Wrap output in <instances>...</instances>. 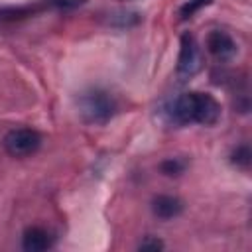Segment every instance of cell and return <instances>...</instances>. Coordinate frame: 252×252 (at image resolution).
Masks as SVG:
<instances>
[{"instance_id":"11","label":"cell","mask_w":252,"mask_h":252,"mask_svg":"<svg viewBox=\"0 0 252 252\" xmlns=\"http://www.w3.org/2000/svg\"><path fill=\"white\" fill-rule=\"evenodd\" d=\"M211 0H187L181 8H179V18L181 20H187V18H191L193 14H197L203 6H207Z\"/></svg>"},{"instance_id":"1","label":"cell","mask_w":252,"mask_h":252,"mask_svg":"<svg viewBox=\"0 0 252 252\" xmlns=\"http://www.w3.org/2000/svg\"><path fill=\"white\" fill-rule=\"evenodd\" d=\"M169 116L175 124H201L213 126L220 118V104L207 93H185L169 106Z\"/></svg>"},{"instance_id":"6","label":"cell","mask_w":252,"mask_h":252,"mask_svg":"<svg viewBox=\"0 0 252 252\" xmlns=\"http://www.w3.org/2000/svg\"><path fill=\"white\" fill-rule=\"evenodd\" d=\"M53 244L49 230L43 226H28L22 234V246L28 252H43Z\"/></svg>"},{"instance_id":"3","label":"cell","mask_w":252,"mask_h":252,"mask_svg":"<svg viewBox=\"0 0 252 252\" xmlns=\"http://www.w3.org/2000/svg\"><path fill=\"white\" fill-rule=\"evenodd\" d=\"M2 144L12 158H26L37 152L41 146V136L33 128H14L4 136Z\"/></svg>"},{"instance_id":"13","label":"cell","mask_w":252,"mask_h":252,"mask_svg":"<svg viewBox=\"0 0 252 252\" xmlns=\"http://www.w3.org/2000/svg\"><path fill=\"white\" fill-rule=\"evenodd\" d=\"M140 250H161L163 248V242L161 240H158V238H146V240H142L140 242V246H138Z\"/></svg>"},{"instance_id":"9","label":"cell","mask_w":252,"mask_h":252,"mask_svg":"<svg viewBox=\"0 0 252 252\" xmlns=\"http://www.w3.org/2000/svg\"><path fill=\"white\" fill-rule=\"evenodd\" d=\"M250 159H252V154H250V148H248L246 144H242V146L234 148V150H232V154H230V161H232L234 165L242 167V169H248Z\"/></svg>"},{"instance_id":"10","label":"cell","mask_w":252,"mask_h":252,"mask_svg":"<svg viewBox=\"0 0 252 252\" xmlns=\"http://www.w3.org/2000/svg\"><path fill=\"white\" fill-rule=\"evenodd\" d=\"M159 169L163 175H181L185 171V161L179 159V158H169V159H163L159 163Z\"/></svg>"},{"instance_id":"4","label":"cell","mask_w":252,"mask_h":252,"mask_svg":"<svg viewBox=\"0 0 252 252\" xmlns=\"http://www.w3.org/2000/svg\"><path fill=\"white\" fill-rule=\"evenodd\" d=\"M199 47L197 41L191 33L181 35V49H179V59H177V73L179 75H193L199 69Z\"/></svg>"},{"instance_id":"5","label":"cell","mask_w":252,"mask_h":252,"mask_svg":"<svg viewBox=\"0 0 252 252\" xmlns=\"http://www.w3.org/2000/svg\"><path fill=\"white\" fill-rule=\"evenodd\" d=\"M207 51L219 59V61H228L234 57L236 53V43L234 39L222 32V30H213L209 35H207Z\"/></svg>"},{"instance_id":"7","label":"cell","mask_w":252,"mask_h":252,"mask_svg":"<svg viewBox=\"0 0 252 252\" xmlns=\"http://www.w3.org/2000/svg\"><path fill=\"white\" fill-rule=\"evenodd\" d=\"M152 211L158 219L161 220H171L175 217L181 215L183 211V203L179 197L175 195H158L154 201H152Z\"/></svg>"},{"instance_id":"8","label":"cell","mask_w":252,"mask_h":252,"mask_svg":"<svg viewBox=\"0 0 252 252\" xmlns=\"http://www.w3.org/2000/svg\"><path fill=\"white\" fill-rule=\"evenodd\" d=\"M108 22L116 28H122V30L124 28H134V26L140 24V14H136V12H114Z\"/></svg>"},{"instance_id":"2","label":"cell","mask_w":252,"mask_h":252,"mask_svg":"<svg viewBox=\"0 0 252 252\" xmlns=\"http://www.w3.org/2000/svg\"><path fill=\"white\" fill-rule=\"evenodd\" d=\"M79 112L89 124H106L116 112V102L106 91L91 89L81 94Z\"/></svg>"},{"instance_id":"12","label":"cell","mask_w":252,"mask_h":252,"mask_svg":"<svg viewBox=\"0 0 252 252\" xmlns=\"http://www.w3.org/2000/svg\"><path fill=\"white\" fill-rule=\"evenodd\" d=\"M85 0H45V8H63V10H69V8H75L79 4H83Z\"/></svg>"}]
</instances>
